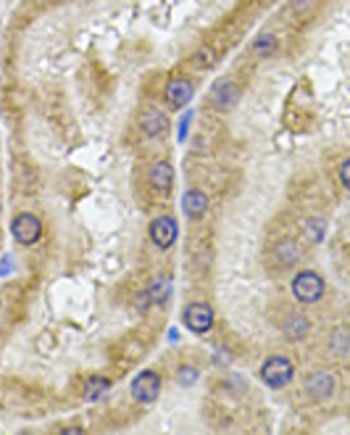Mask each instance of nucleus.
<instances>
[{"instance_id":"nucleus-21","label":"nucleus","mask_w":350,"mask_h":435,"mask_svg":"<svg viewBox=\"0 0 350 435\" xmlns=\"http://www.w3.org/2000/svg\"><path fill=\"white\" fill-rule=\"evenodd\" d=\"M324 227H326L324 219H311V222H308V235H311L313 240H322V237H324Z\"/></svg>"},{"instance_id":"nucleus-11","label":"nucleus","mask_w":350,"mask_h":435,"mask_svg":"<svg viewBox=\"0 0 350 435\" xmlns=\"http://www.w3.org/2000/svg\"><path fill=\"white\" fill-rule=\"evenodd\" d=\"M193 92H195V87L190 79L177 77L166 85V101H169L174 108H184V105L193 101Z\"/></svg>"},{"instance_id":"nucleus-1","label":"nucleus","mask_w":350,"mask_h":435,"mask_svg":"<svg viewBox=\"0 0 350 435\" xmlns=\"http://www.w3.org/2000/svg\"><path fill=\"white\" fill-rule=\"evenodd\" d=\"M292 296H295V301L306 303V306L322 301V296H324V277L319 275V272H311V269L295 275V280H292Z\"/></svg>"},{"instance_id":"nucleus-15","label":"nucleus","mask_w":350,"mask_h":435,"mask_svg":"<svg viewBox=\"0 0 350 435\" xmlns=\"http://www.w3.org/2000/svg\"><path fill=\"white\" fill-rule=\"evenodd\" d=\"M108 388H111V380L103 377V375L87 377V380H85V398H87V401H98Z\"/></svg>"},{"instance_id":"nucleus-5","label":"nucleus","mask_w":350,"mask_h":435,"mask_svg":"<svg viewBox=\"0 0 350 435\" xmlns=\"http://www.w3.org/2000/svg\"><path fill=\"white\" fill-rule=\"evenodd\" d=\"M161 395V377L153 369H143L134 380H132V398L140 404H150Z\"/></svg>"},{"instance_id":"nucleus-8","label":"nucleus","mask_w":350,"mask_h":435,"mask_svg":"<svg viewBox=\"0 0 350 435\" xmlns=\"http://www.w3.org/2000/svg\"><path fill=\"white\" fill-rule=\"evenodd\" d=\"M240 95H243V92L237 87V82H232V79H219V82L211 87V103L216 105L219 111H229V108L237 105Z\"/></svg>"},{"instance_id":"nucleus-17","label":"nucleus","mask_w":350,"mask_h":435,"mask_svg":"<svg viewBox=\"0 0 350 435\" xmlns=\"http://www.w3.org/2000/svg\"><path fill=\"white\" fill-rule=\"evenodd\" d=\"M329 348L338 356H345L350 351V335L345 330H335V332L329 335Z\"/></svg>"},{"instance_id":"nucleus-6","label":"nucleus","mask_w":350,"mask_h":435,"mask_svg":"<svg viewBox=\"0 0 350 435\" xmlns=\"http://www.w3.org/2000/svg\"><path fill=\"white\" fill-rule=\"evenodd\" d=\"M182 322L190 332H198L203 335L208 330L213 327V309L208 303H190L184 306V314H182Z\"/></svg>"},{"instance_id":"nucleus-3","label":"nucleus","mask_w":350,"mask_h":435,"mask_svg":"<svg viewBox=\"0 0 350 435\" xmlns=\"http://www.w3.org/2000/svg\"><path fill=\"white\" fill-rule=\"evenodd\" d=\"M335 375L332 372H326V369H313L306 375V380H303V391L306 395L311 398V401H326V398H332L335 393Z\"/></svg>"},{"instance_id":"nucleus-10","label":"nucleus","mask_w":350,"mask_h":435,"mask_svg":"<svg viewBox=\"0 0 350 435\" xmlns=\"http://www.w3.org/2000/svg\"><path fill=\"white\" fill-rule=\"evenodd\" d=\"M308 332H311V322H308L306 314L287 312L282 316V335H285L287 341H303V338H308Z\"/></svg>"},{"instance_id":"nucleus-18","label":"nucleus","mask_w":350,"mask_h":435,"mask_svg":"<svg viewBox=\"0 0 350 435\" xmlns=\"http://www.w3.org/2000/svg\"><path fill=\"white\" fill-rule=\"evenodd\" d=\"M253 51L259 53V56H269V53L277 51V40L272 35H261L256 42H253Z\"/></svg>"},{"instance_id":"nucleus-13","label":"nucleus","mask_w":350,"mask_h":435,"mask_svg":"<svg viewBox=\"0 0 350 435\" xmlns=\"http://www.w3.org/2000/svg\"><path fill=\"white\" fill-rule=\"evenodd\" d=\"M182 209L190 219H200L208 211V196L203 190H187L182 198Z\"/></svg>"},{"instance_id":"nucleus-20","label":"nucleus","mask_w":350,"mask_h":435,"mask_svg":"<svg viewBox=\"0 0 350 435\" xmlns=\"http://www.w3.org/2000/svg\"><path fill=\"white\" fill-rule=\"evenodd\" d=\"M193 64L198 66V69H206V66L213 64V51H208V48H203V51L198 53L193 58Z\"/></svg>"},{"instance_id":"nucleus-4","label":"nucleus","mask_w":350,"mask_h":435,"mask_svg":"<svg viewBox=\"0 0 350 435\" xmlns=\"http://www.w3.org/2000/svg\"><path fill=\"white\" fill-rule=\"evenodd\" d=\"M11 235L21 246H35L42 237V222L35 214H16L11 222Z\"/></svg>"},{"instance_id":"nucleus-22","label":"nucleus","mask_w":350,"mask_h":435,"mask_svg":"<svg viewBox=\"0 0 350 435\" xmlns=\"http://www.w3.org/2000/svg\"><path fill=\"white\" fill-rule=\"evenodd\" d=\"M340 182L350 190V158L348 161H342V167H340Z\"/></svg>"},{"instance_id":"nucleus-9","label":"nucleus","mask_w":350,"mask_h":435,"mask_svg":"<svg viewBox=\"0 0 350 435\" xmlns=\"http://www.w3.org/2000/svg\"><path fill=\"white\" fill-rule=\"evenodd\" d=\"M140 132H143L145 137H161L164 132L169 130V119L164 111H158V108H143L140 111Z\"/></svg>"},{"instance_id":"nucleus-16","label":"nucleus","mask_w":350,"mask_h":435,"mask_svg":"<svg viewBox=\"0 0 350 435\" xmlns=\"http://www.w3.org/2000/svg\"><path fill=\"white\" fill-rule=\"evenodd\" d=\"M171 293V280L169 277H156L153 282H150V288H148V296H150V301L153 303H164L166 298H169Z\"/></svg>"},{"instance_id":"nucleus-14","label":"nucleus","mask_w":350,"mask_h":435,"mask_svg":"<svg viewBox=\"0 0 350 435\" xmlns=\"http://www.w3.org/2000/svg\"><path fill=\"white\" fill-rule=\"evenodd\" d=\"M150 185H153V190L158 193H169L171 182H174V169H171L169 161H158L153 164V169H150Z\"/></svg>"},{"instance_id":"nucleus-2","label":"nucleus","mask_w":350,"mask_h":435,"mask_svg":"<svg viewBox=\"0 0 350 435\" xmlns=\"http://www.w3.org/2000/svg\"><path fill=\"white\" fill-rule=\"evenodd\" d=\"M295 375V367L287 356H269L263 364H261V380L266 382L269 388H285L287 382L292 380Z\"/></svg>"},{"instance_id":"nucleus-19","label":"nucleus","mask_w":350,"mask_h":435,"mask_svg":"<svg viewBox=\"0 0 350 435\" xmlns=\"http://www.w3.org/2000/svg\"><path fill=\"white\" fill-rule=\"evenodd\" d=\"M198 367H190V364H184V367H180V372H177V380L182 382V385H193L195 380H198Z\"/></svg>"},{"instance_id":"nucleus-7","label":"nucleus","mask_w":350,"mask_h":435,"mask_svg":"<svg viewBox=\"0 0 350 435\" xmlns=\"http://www.w3.org/2000/svg\"><path fill=\"white\" fill-rule=\"evenodd\" d=\"M150 240L156 243L161 250L171 248L177 243V235H180V227H177V219L174 216H158L150 222Z\"/></svg>"},{"instance_id":"nucleus-12","label":"nucleus","mask_w":350,"mask_h":435,"mask_svg":"<svg viewBox=\"0 0 350 435\" xmlns=\"http://www.w3.org/2000/svg\"><path fill=\"white\" fill-rule=\"evenodd\" d=\"M272 259H274V266H279V269H290V266H295V264L300 262L298 243H292V240H279L272 250Z\"/></svg>"}]
</instances>
